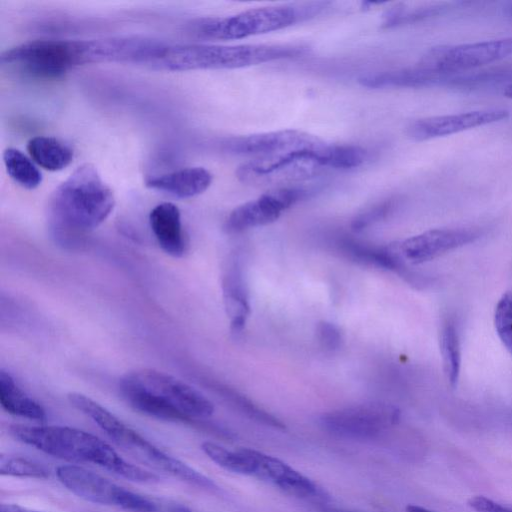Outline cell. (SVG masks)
Here are the masks:
<instances>
[{
  "instance_id": "cell-15",
  "label": "cell",
  "mask_w": 512,
  "mask_h": 512,
  "mask_svg": "<svg viewBox=\"0 0 512 512\" xmlns=\"http://www.w3.org/2000/svg\"><path fill=\"white\" fill-rule=\"evenodd\" d=\"M479 236L480 231L474 228H439L409 237L398 245L405 261L420 264L469 244Z\"/></svg>"
},
{
  "instance_id": "cell-27",
  "label": "cell",
  "mask_w": 512,
  "mask_h": 512,
  "mask_svg": "<svg viewBox=\"0 0 512 512\" xmlns=\"http://www.w3.org/2000/svg\"><path fill=\"white\" fill-rule=\"evenodd\" d=\"M1 475L45 479L49 477V471L40 463L21 456L1 455Z\"/></svg>"
},
{
  "instance_id": "cell-29",
  "label": "cell",
  "mask_w": 512,
  "mask_h": 512,
  "mask_svg": "<svg viewBox=\"0 0 512 512\" xmlns=\"http://www.w3.org/2000/svg\"><path fill=\"white\" fill-rule=\"evenodd\" d=\"M395 200H385L359 213L351 222L354 231H361L385 218L394 208Z\"/></svg>"
},
{
  "instance_id": "cell-11",
  "label": "cell",
  "mask_w": 512,
  "mask_h": 512,
  "mask_svg": "<svg viewBox=\"0 0 512 512\" xmlns=\"http://www.w3.org/2000/svg\"><path fill=\"white\" fill-rule=\"evenodd\" d=\"M121 379L149 392L191 420L214 413L213 403L204 394L170 374L144 368L131 371Z\"/></svg>"
},
{
  "instance_id": "cell-7",
  "label": "cell",
  "mask_w": 512,
  "mask_h": 512,
  "mask_svg": "<svg viewBox=\"0 0 512 512\" xmlns=\"http://www.w3.org/2000/svg\"><path fill=\"white\" fill-rule=\"evenodd\" d=\"M1 62L36 76L57 78L90 63L88 40L41 39L14 46L1 54Z\"/></svg>"
},
{
  "instance_id": "cell-20",
  "label": "cell",
  "mask_w": 512,
  "mask_h": 512,
  "mask_svg": "<svg viewBox=\"0 0 512 512\" xmlns=\"http://www.w3.org/2000/svg\"><path fill=\"white\" fill-rule=\"evenodd\" d=\"M213 180L212 174L203 167H186L151 177L147 187L177 198H191L206 191Z\"/></svg>"
},
{
  "instance_id": "cell-34",
  "label": "cell",
  "mask_w": 512,
  "mask_h": 512,
  "mask_svg": "<svg viewBox=\"0 0 512 512\" xmlns=\"http://www.w3.org/2000/svg\"><path fill=\"white\" fill-rule=\"evenodd\" d=\"M505 97L512 99V83L507 85L503 91Z\"/></svg>"
},
{
  "instance_id": "cell-21",
  "label": "cell",
  "mask_w": 512,
  "mask_h": 512,
  "mask_svg": "<svg viewBox=\"0 0 512 512\" xmlns=\"http://www.w3.org/2000/svg\"><path fill=\"white\" fill-rule=\"evenodd\" d=\"M340 249L349 259L361 264L398 272L404 270V259L398 242L384 247H371L352 240H344L340 243Z\"/></svg>"
},
{
  "instance_id": "cell-30",
  "label": "cell",
  "mask_w": 512,
  "mask_h": 512,
  "mask_svg": "<svg viewBox=\"0 0 512 512\" xmlns=\"http://www.w3.org/2000/svg\"><path fill=\"white\" fill-rule=\"evenodd\" d=\"M316 336L320 345L328 351L339 349L343 340L340 328L329 321H320L317 324Z\"/></svg>"
},
{
  "instance_id": "cell-26",
  "label": "cell",
  "mask_w": 512,
  "mask_h": 512,
  "mask_svg": "<svg viewBox=\"0 0 512 512\" xmlns=\"http://www.w3.org/2000/svg\"><path fill=\"white\" fill-rule=\"evenodd\" d=\"M3 160L9 176L26 189H35L42 182V174L34 162L15 148L3 152Z\"/></svg>"
},
{
  "instance_id": "cell-3",
  "label": "cell",
  "mask_w": 512,
  "mask_h": 512,
  "mask_svg": "<svg viewBox=\"0 0 512 512\" xmlns=\"http://www.w3.org/2000/svg\"><path fill=\"white\" fill-rule=\"evenodd\" d=\"M307 47L295 44L217 45L160 41L145 66L167 71L234 69L302 56Z\"/></svg>"
},
{
  "instance_id": "cell-10",
  "label": "cell",
  "mask_w": 512,
  "mask_h": 512,
  "mask_svg": "<svg viewBox=\"0 0 512 512\" xmlns=\"http://www.w3.org/2000/svg\"><path fill=\"white\" fill-rule=\"evenodd\" d=\"M512 55V37L481 42L438 45L426 51L418 66L442 73H464Z\"/></svg>"
},
{
  "instance_id": "cell-17",
  "label": "cell",
  "mask_w": 512,
  "mask_h": 512,
  "mask_svg": "<svg viewBox=\"0 0 512 512\" xmlns=\"http://www.w3.org/2000/svg\"><path fill=\"white\" fill-rule=\"evenodd\" d=\"M257 463L259 478L267 480L283 491L301 498L319 494L317 485L280 459L251 449Z\"/></svg>"
},
{
  "instance_id": "cell-14",
  "label": "cell",
  "mask_w": 512,
  "mask_h": 512,
  "mask_svg": "<svg viewBox=\"0 0 512 512\" xmlns=\"http://www.w3.org/2000/svg\"><path fill=\"white\" fill-rule=\"evenodd\" d=\"M358 82L367 88L380 89L390 87L421 88L441 85H466L482 82V76L476 72L442 73L418 65L410 68L368 73L359 77Z\"/></svg>"
},
{
  "instance_id": "cell-24",
  "label": "cell",
  "mask_w": 512,
  "mask_h": 512,
  "mask_svg": "<svg viewBox=\"0 0 512 512\" xmlns=\"http://www.w3.org/2000/svg\"><path fill=\"white\" fill-rule=\"evenodd\" d=\"M201 449L210 460L227 471L242 475L257 474V463L250 448L230 451L217 443L205 441Z\"/></svg>"
},
{
  "instance_id": "cell-12",
  "label": "cell",
  "mask_w": 512,
  "mask_h": 512,
  "mask_svg": "<svg viewBox=\"0 0 512 512\" xmlns=\"http://www.w3.org/2000/svg\"><path fill=\"white\" fill-rule=\"evenodd\" d=\"M308 194L309 190L297 186L277 187L267 191L232 210L225 222V230L229 233H238L270 224Z\"/></svg>"
},
{
  "instance_id": "cell-2",
  "label": "cell",
  "mask_w": 512,
  "mask_h": 512,
  "mask_svg": "<svg viewBox=\"0 0 512 512\" xmlns=\"http://www.w3.org/2000/svg\"><path fill=\"white\" fill-rule=\"evenodd\" d=\"M9 433L16 440L52 457L99 466L127 480L154 483L159 477L123 459L99 437L68 426L14 424Z\"/></svg>"
},
{
  "instance_id": "cell-4",
  "label": "cell",
  "mask_w": 512,
  "mask_h": 512,
  "mask_svg": "<svg viewBox=\"0 0 512 512\" xmlns=\"http://www.w3.org/2000/svg\"><path fill=\"white\" fill-rule=\"evenodd\" d=\"M115 198L95 166H79L54 191L50 212L61 239L98 227L112 212Z\"/></svg>"
},
{
  "instance_id": "cell-16",
  "label": "cell",
  "mask_w": 512,
  "mask_h": 512,
  "mask_svg": "<svg viewBox=\"0 0 512 512\" xmlns=\"http://www.w3.org/2000/svg\"><path fill=\"white\" fill-rule=\"evenodd\" d=\"M319 137L296 129L250 134L225 139L224 149L238 155L257 157L272 155L286 150L314 145Z\"/></svg>"
},
{
  "instance_id": "cell-33",
  "label": "cell",
  "mask_w": 512,
  "mask_h": 512,
  "mask_svg": "<svg viewBox=\"0 0 512 512\" xmlns=\"http://www.w3.org/2000/svg\"><path fill=\"white\" fill-rule=\"evenodd\" d=\"M405 510H406V512H434V511H431L422 506L413 505V504L407 505Z\"/></svg>"
},
{
  "instance_id": "cell-5",
  "label": "cell",
  "mask_w": 512,
  "mask_h": 512,
  "mask_svg": "<svg viewBox=\"0 0 512 512\" xmlns=\"http://www.w3.org/2000/svg\"><path fill=\"white\" fill-rule=\"evenodd\" d=\"M68 400L74 408L104 431L117 446L145 466L165 472L199 488L208 490L217 488L212 479L161 450L90 397L79 392H71L68 394Z\"/></svg>"
},
{
  "instance_id": "cell-6",
  "label": "cell",
  "mask_w": 512,
  "mask_h": 512,
  "mask_svg": "<svg viewBox=\"0 0 512 512\" xmlns=\"http://www.w3.org/2000/svg\"><path fill=\"white\" fill-rule=\"evenodd\" d=\"M325 3L258 7L226 17H205L192 21L188 32L211 40H235L291 26L317 15Z\"/></svg>"
},
{
  "instance_id": "cell-23",
  "label": "cell",
  "mask_w": 512,
  "mask_h": 512,
  "mask_svg": "<svg viewBox=\"0 0 512 512\" xmlns=\"http://www.w3.org/2000/svg\"><path fill=\"white\" fill-rule=\"evenodd\" d=\"M31 159L49 171L66 168L73 159V150L57 138L36 136L27 143Z\"/></svg>"
},
{
  "instance_id": "cell-9",
  "label": "cell",
  "mask_w": 512,
  "mask_h": 512,
  "mask_svg": "<svg viewBox=\"0 0 512 512\" xmlns=\"http://www.w3.org/2000/svg\"><path fill=\"white\" fill-rule=\"evenodd\" d=\"M400 417L399 410L383 402H367L323 414L320 424L335 436L372 441L381 438Z\"/></svg>"
},
{
  "instance_id": "cell-8",
  "label": "cell",
  "mask_w": 512,
  "mask_h": 512,
  "mask_svg": "<svg viewBox=\"0 0 512 512\" xmlns=\"http://www.w3.org/2000/svg\"><path fill=\"white\" fill-rule=\"evenodd\" d=\"M59 482L71 493L88 502L118 507L131 512H161L157 502L128 490L105 477L74 464L56 469Z\"/></svg>"
},
{
  "instance_id": "cell-28",
  "label": "cell",
  "mask_w": 512,
  "mask_h": 512,
  "mask_svg": "<svg viewBox=\"0 0 512 512\" xmlns=\"http://www.w3.org/2000/svg\"><path fill=\"white\" fill-rule=\"evenodd\" d=\"M494 325L499 339L512 355V291L504 293L497 302Z\"/></svg>"
},
{
  "instance_id": "cell-22",
  "label": "cell",
  "mask_w": 512,
  "mask_h": 512,
  "mask_svg": "<svg viewBox=\"0 0 512 512\" xmlns=\"http://www.w3.org/2000/svg\"><path fill=\"white\" fill-rule=\"evenodd\" d=\"M0 403L6 412L18 417L35 421L46 418L43 406L26 394L4 369L0 370Z\"/></svg>"
},
{
  "instance_id": "cell-25",
  "label": "cell",
  "mask_w": 512,
  "mask_h": 512,
  "mask_svg": "<svg viewBox=\"0 0 512 512\" xmlns=\"http://www.w3.org/2000/svg\"><path fill=\"white\" fill-rule=\"evenodd\" d=\"M440 351L444 373L451 387H456L461 365L460 341L455 323L446 319L440 330Z\"/></svg>"
},
{
  "instance_id": "cell-13",
  "label": "cell",
  "mask_w": 512,
  "mask_h": 512,
  "mask_svg": "<svg viewBox=\"0 0 512 512\" xmlns=\"http://www.w3.org/2000/svg\"><path fill=\"white\" fill-rule=\"evenodd\" d=\"M509 116V110L504 108H489L457 114L431 116L411 122L407 127L406 133L415 141H426L500 122Z\"/></svg>"
},
{
  "instance_id": "cell-1",
  "label": "cell",
  "mask_w": 512,
  "mask_h": 512,
  "mask_svg": "<svg viewBox=\"0 0 512 512\" xmlns=\"http://www.w3.org/2000/svg\"><path fill=\"white\" fill-rule=\"evenodd\" d=\"M364 148L350 144L318 143L272 155L256 157L241 164L237 179L249 185H281L310 179L327 169H352L367 159Z\"/></svg>"
},
{
  "instance_id": "cell-19",
  "label": "cell",
  "mask_w": 512,
  "mask_h": 512,
  "mask_svg": "<svg viewBox=\"0 0 512 512\" xmlns=\"http://www.w3.org/2000/svg\"><path fill=\"white\" fill-rule=\"evenodd\" d=\"M222 291L230 328L233 333H239L245 327L251 309L242 267L237 258L230 261L225 269Z\"/></svg>"
},
{
  "instance_id": "cell-18",
  "label": "cell",
  "mask_w": 512,
  "mask_h": 512,
  "mask_svg": "<svg viewBox=\"0 0 512 512\" xmlns=\"http://www.w3.org/2000/svg\"><path fill=\"white\" fill-rule=\"evenodd\" d=\"M150 228L160 246L168 255L179 258L186 251L181 214L176 205L164 202L156 205L149 215Z\"/></svg>"
},
{
  "instance_id": "cell-32",
  "label": "cell",
  "mask_w": 512,
  "mask_h": 512,
  "mask_svg": "<svg viewBox=\"0 0 512 512\" xmlns=\"http://www.w3.org/2000/svg\"><path fill=\"white\" fill-rule=\"evenodd\" d=\"M0 512H39V511H34L31 509L19 506L17 504H1Z\"/></svg>"
},
{
  "instance_id": "cell-35",
  "label": "cell",
  "mask_w": 512,
  "mask_h": 512,
  "mask_svg": "<svg viewBox=\"0 0 512 512\" xmlns=\"http://www.w3.org/2000/svg\"><path fill=\"white\" fill-rule=\"evenodd\" d=\"M327 512H351V511H343V510H329Z\"/></svg>"
},
{
  "instance_id": "cell-31",
  "label": "cell",
  "mask_w": 512,
  "mask_h": 512,
  "mask_svg": "<svg viewBox=\"0 0 512 512\" xmlns=\"http://www.w3.org/2000/svg\"><path fill=\"white\" fill-rule=\"evenodd\" d=\"M468 505L477 512H512L511 508L502 506L484 496L470 498Z\"/></svg>"
}]
</instances>
